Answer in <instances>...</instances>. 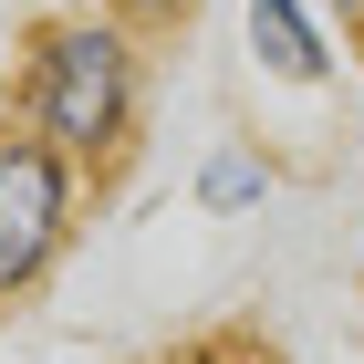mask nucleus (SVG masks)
<instances>
[{"instance_id": "obj_7", "label": "nucleus", "mask_w": 364, "mask_h": 364, "mask_svg": "<svg viewBox=\"0 0 364 364\" xmlns=\"http://www.w3.org/2000/svg\"><path fill=\"white\" fill-rule=\"evenodd\" d=\"M208 364H281V354H250V343H229V354H208Z\"/></svg>"}, {"instance_id": "obj_1", "label": "nucleus", "mask_w": 364, "mask_h": 364, "mask_svg": "<svg viewBox=\"0 0 364 364\" xmlns=\"http://www.w3.org/2000/svg\"><path fill=\"white\" fill-rule=\"evenodd\" d=\"M11 114L31 136H53L84 177H114L136 156V136H146V42L114 11H53V21H31Z\"/></svg>"}, {"instance_id": "obj_4", "label": "nucleus", "mask_w": 364, "mask_h": 364, "mask_svg": "<svg viewBox=\"0 0 364 364\" xmlns=\"http://www.w3.org/2000/svg\"><path fill=\"white\" fill-rule=\"evenodd\" d=\"M260 198H271V156H250V146H208L198 156V208L208 219H250Z\"/></svg>"}, {"instance_id": "obj_5", "label": "nucleus", "mask_w": 364, "mask_h": 364, "mask_svg": "<svg viewBox=\"0 0 364 364\" xmlns=\"http://www.w3.org/2000/svg\"><path fill=\"white\" fill-rule=\"evenodd\" d=\"M94 11H114L136 42H167V31H188V21H198V0H94Z\"/></svg>"}, {"instance_id": "obj_6", "label": "nucleus", "mask_w": 364, "mask_h": 364, "mask_svg": "<svg viewBox=\"0 0 364 364\" xmlns=\"http://www.w3.org/2000/svg\"><path fill=\"white\" fill-rule=\"evenodd\" d=\"M333 21H343V42L364 53V0H333Z\"/></svg>"}, {"instance_id": "obj_3", "label": "nucleus", "mask_w": 364, "mask_h": 364, "mask_svg": "<svg viewBox=\"0 0 364 364\" xmlns=\"http://www.w3.org/2000/svg\"><path fill=\"white\" fill-rule=\"evenodd\" d=\"M240 11H250V53H260L271 84H323V73H333L312 0H240Z\"/></svg>"}, {"instance_id": "obj_2", "label": "nucleus", "mask_w": 364, "mask_h": 364, "mask_svg": "<svg viewBox=\"0 0 364 364\" xmlns=\"http://www.w3.org/2000/svg\"><path fill=\"white\" fill-rule=\"evenodd\" d=\"M73 219H84V167L11 114L0 125V312L53 281V260L73 250Z\"/></svg>"}]
</instances>
